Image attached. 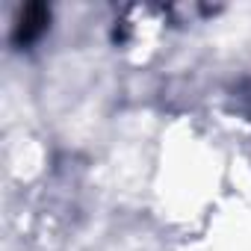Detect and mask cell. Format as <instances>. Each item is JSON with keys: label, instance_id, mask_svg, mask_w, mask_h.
Returning a JSON list of instances; mask_svg holds the SVG:
<instances>
[{"label": "cell", "instance_id": "6da1fadb", "mask_svg": "<svg viewBox=\"0 0 251 251\" xmlns=\"http://www.w3.org/2000/svg\"><path fill=\"white\" fill-rule=\"evenodd\" d=\"M50 24V12L45 3H27L15 24V45H33Z\"/></svg>", "mask_w": 251, "mask_h": 251}]
</instances>
